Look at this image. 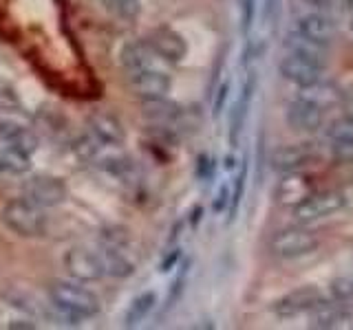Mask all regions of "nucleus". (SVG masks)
<instances>
[{"mask_svg":"<svg viewBox=\"0 0 353 330\" xmlns=\"http://www.w3.org/2000/svg\"><path fill=\"white\" fill-rule=\"evenodd\" d=\"M64 269L71 275L73 280L82 282V284H93L99 282L106 275L104 262L99 251H93L88 247H71L64 253Z\"/></svg>","mask_w":353,"mask_h":330,"instance_id":"obj_9","label":"nucleus"},{"mask_svg":"<svg viewBox=\"0 0 353 330\" xmlns=\"http://www.w3.org/2000/svg\"><path fill=\"white\" fill-rule=\"evenodd\" d=\"M345 3V9L349 11V14H353V0H342Z\"/></svg>","mask_w":353,"mask_h":330,"instance_id":"obj_39","label":"nucleus"},{"mask_svg":"<svg viewBox=\"0 0 353 330\" xmlns=\"http://www.w3.org/2000/svg\"><path fill=\"white\" fill-rule=\"evenodd\" d=\"M256 71L254 69H248L245 73V80H243V86H241V95L234 104V110H232V117H230V146L236 148L239 146V137L243 132V126H245V119H248V113L252 108V99H254V93H256Z\"/></svg>","mask_w":353,"mask_h":330,"instance_id":"obj_16","label":"nucleus"},{"mask_svg":"<svg viewBox=\"0 0 353 330\" xmlns=\"http://www.w3.org/2000/svg\"><path fill=\"white\" fill-rule=\"evenodd\" d=\"M303 3L314 9V11H325V14H329L331 9H334V0H303Z\"/></svg>","mask_w":353,"mask_h":330,"instance_id":"obj_37","label":"nucleus"},{"mask_svg":"<svg viewBox=\"0 0 353 330\" xmlns=\"http://www.w3.org/2000/svg\"><path fill=\"white\" fill-rule=\"evenodd\" d=\"M150 51L154 53V58H159L168 64H179L185 60L188 55V42L179 31H174L172 27H154L146 38Z\"/></svg>","mask_w":353,"mask_h":330,"instance_id":"obj_11","label":"nucleus"},{"mask_svg":"<svg viewBox=\"0 0 353 330\" xmlns=\"http://www.w3.org/2000/svg\"><path fill=\"white\" fill-rule=\"evenodd\" d=\"M294 36L303 38L305 42L320 49H329L336 40V22L325 11L309 9L294 20Z\"/></svg>","mask_w":353,"mask_h":330,"instance_id":"obj_8","label":"nucleus"},{"mask_svg":"<svg viewBox=\"0 0 353 330\" xmlns=\"http://www.w3.org/2000/svg\"><path fill=\"white\" fill-rule=\"evenodd\" d=\"M349 319V313L342 308L340 304H320L316 311H314V319H312V328H320V330H327V328H340L345 326V322Z\"/></svg>","mask_w":353,"mask_h":330,"instance_id":"obj_23","label":"nucleus"},{"mask_svg":"<svg viewBox=\"0 0 353 330\" xmlns=\"http://www.w3.org/2000/svg\"><path fill=\"white\" fill-rule=\"evenodd\" d=\"M228 97H230V80L221 82L216 86V95L212 99V117H221V113L225 110V104H228Z\"/></svg>","mask_w":353,"mask_h":330,"instance_id":"obj_33","label":"nucleus"},{"mask_svg":"<svg viewBox=\"0 0 353 330\" xmlns=\"http://www.w3.org/2000/svg\"><path fill=\"white\" fill-rule=\"evenodd\" d=\"M157 308V293L154 291H143L139 295L132 297V302L128 304L126 313H124V326L126 328H135L141 322H146L150 313Z\"/></svg>","mask_w":353,"mask_h":330,"instance_id":"obj_22","label":"nucleus"},{"mask_svg":"<svg viewBox=\"0 0 353 330\" xmlns=\"http://www.w3.org/2000/svg\"><path fill=\"white\" fill-rule=\"evenodd\" d=\"M320 249V238L305 225L283 227L270 238V251L279 260H301Z\"/></svg>","mask_w":353,"mask_h":330,"instance_id":"obj_4","label":"nucleus"},{"mask_svg":"<svg viewBox=\"0 0 353 330\" xmlns=\"http://www.w3.org/2000/svg\"><path fill=\"white\" fill-rule=\"evenodd\" d=\"M279 73L283 80L298 88H312L325 80L327 58L325 49L314 47L303 38H290L285 42V53L279 62Z\"/></svg>","mask_w":353,"mask_h":330,"instance_id":"obj_1","label":"nucleus"},{"mask_svg":"<svg viewBox=\"0 0 353 330\" xmlns=\"http://www.w3.org/2000/svg\"><path fill=\"white\" fill-rule=\"evenodd\" d=\"M349 31L353 33V14H351V20H349Z\"/></svg>","mask_w":353,"mask_h":330,"instance_id":"obj_40","label":"nucleus"},{"mask_svg":"<svg viewBox=\"0 0 353 330\" xmlns=\"http://www.w3.org/2000/svg\"><path fill=\"white\" fill-rule=\"evenodd\" d=\"M325 302V295L318 286H301L290 293H285L272 304V313L279 319H294L305 313H314Z\"/></svg>","mask_w":353,"mask_h":330,"instance_id":"obj_10","label":"nucleus"},{"mask_svg":"<svg viewBox=\"0 0 353 330\" xmlns=\"http://www.w3.org/2000/svg\"><path fill=\"white\" fill-rule=\"evenodd\" d=\"M99 172H104L110 179L119 183H130L137 179V165L130 157L124 154H108V157H97L95 159Z\"/></svg>","mask_w":353,"mask_h":330,"instance_id":"obj_20","label":"nucleus"},{"mask_svg":"<svg viewBox=\"0 0 353 330\" xmlns=\"http://www.w3.org/2000/svg\"><path fill=\"white\" fill-rule=\"evenodd\" d=\"M154 60V53L150 51L146 40H130L119 49V66L124 73H132L143 66H150Z\"/></svg>","mask_w":353,"mask_h":330,"instance_id":"obj_19","label":"nucleus"},{"mask_svg":"<svg viewBox=\"0 0 353 330\" xmlns=\"http://www.w3.org/2000/svg\"><path fill=\"white\" fill-rule=\"evenodd\" d=\"M51 306L58 311L60 317L66 319V324H82L84 319H93L102 311L97 293L82 286L77 280H55L47 289Z\"/></svg>","mask_w":353,"mask_h":330,"instance_id":"obj_2","label":"nucleus"},{"mask_svg":"<svg viewBox=\"0 0 353 330\" xmlns=\"http://www.w3.org/2000/svg\"><path fill=\"white\" fill-rule=\"evenodd\" d=\"M88 132L102 143L104 148H117L126 141V130L124 124L119 121L117 115L108 113V110H95L86 119Z\"/></svg>","mask_w":353,"mask_h":330,"instance_id":"obj_15","label":"nucleus"},{"mask_svg":"<svg viewBox=\"0 0 353 330\" xmlns=\"http://www.w3.org/2000/svg\"><path fill=\"white\" fill-rule=\"evenodd\" d=\"M212 172H214V163L210 159V154H201V157L196 159V176L201 181H208V179H212Z\"/></svg>","mask_w":353,"mask_h":330,"instance_id":"obj_36","label":"nucleus"},{"mask_svg":"<svg viewBox=\"0 0 353 330\" xmlns=\"http://www.w3.org/2000/svg\"><path fill=\"white\" fill-rule=\"evenodd\" d=\"M99 256H102L104 262V269L106 275L115 280H126L135 273V262L128 258L126 249H117V247H110V245H102L99 247Z\"/></svg>","mask_w":353,"mask_h":330,"instance_id":"obj_21","label":"nucleus"},{"mask_svg":"<svg viewBox=\"0 0 353 330\" xmlns=\"http://www.w3.org/2000/svg\"><path fill=\"white\" fill-rule=\"evenodd\" d=\"M327 110L316 99L305 95L303 91L292 97L285 106V121L292 130L298 132H318L325 126Z\"/></svg>","mask_w":353,"mask_h":330,"instance_id":"obj_6","label":"nucleus"},{"mask_svg":"<svg viewBox=\"0 0 353 330\" xmlns=\"http://www.w3.org/2000/svg\"><path fill=\"white\" fill-rule=\"evenodd\" d=\"M99 242H102V245L117 247V249H128L130 247V236H128V231L124 227L110 225V227L102 229V234H99Z\"/></svg>","mask_w":353,"mask_h":330,"instance_id":"obj_29","label":"nucleus"},{"mask_svg":"<svg viewBox=\"0 0 353 330\" xmlns=\"http://www.w3.org/2000/svg\"><path fill=\"white\" fill-rule=\"evenodd\" d=\"M312 192H316L312 174H307L305 170L283 172L281 181L276 183V187H274V198H276V203H279V205L294 209L296 205H301Z\"/></svg>","mask_w":353,"mask_h":330,"instance_id":"obj_13","label":"nucleus"},{"mask_svg":"<svg viewBox=\"0 0 353 330\" xmlns=\"http://www.w3.org/2000/svg\"><path fill=\"white\" fill-rule=\"evenodd\" d=\"M106 14L115 16L124 22L137 20L141 14V0H99Z\"/></svg>","mask_w":353,"mask_h":330,"instance_id":"obj_24","label":"nucleus"},{"mask_svg":"<svg viewBox=\"0 0 353 330\" xmlns=\"http://www.w3.org/2000/svg\"><path fill=\"white\" fill-rule=\"evenodd\" d=\"M347 207V196L340 190H316L301 205L292 209V216L298 225H312L318 220L334 218Z\"/></svg>","mask_w":353,"mask_h":330,"instance_id":"obj_5","label":"nucleus"},{"mask_svg":"<svg viewBox=\"0 0 353 330\" xmlns=\"http://www.w3.org/2000/svg\"><path fill=\"white\" fill-rule=\"evenodd\" d=\"M318 159L314 143H285V146L274 148L272 152V168L276 172H296L309 168Z\"/></svg>","mask_w":353,"mask_h":330,"instance_id":"obj_14","label":"nucleus"},{"mask_svg":"<svg viewBox=\"0 0 353 330\" xmlns=\"http://www.w3.org/2000/svg\"><path fill=\"white\" fill-rule=\"evenodd\" d=\"M102 148L104 146L91 135V132H84V135H80L73 141V154L82 161H95Z\"/></svg>","mask_w":353,"mask_h":330,"instance_id":"obj_25","label":"nucleus"},{"mask_svg":"<svg viewBox=\"0 0 353 330\" xmlns=\"http://www.w3.org/2000/svg\"><path fill=\"white\" fill-rule=\"evenodd\" d=\"M329 293L340 304L351 302L353 300V275H342V278H336L329 286Z\"/></svg>","mask_w":353,"mask_h":330,"instance_id":"obj_30","label":"nucleus"},{"mask_svg":"<svg viewBox=\"0 0 353 330\" xmlns=\"http://www.w3.org/2000/svg\"><path fill=\"white\" fill-rule=\"evenodd\" d=\"M327 139L331 141H347L353 139V113L340 117L336 121H331L327 128Z\"/></svg>","mask_w":353,"mask_h":330,"instance_id":"obj_28","label":"nucleus"},{"mask_svg":"<svg viewBox=\"0 0 353 330\" xmlns=\"http://www.w3.org/2000/svg\"><path fill=\"white\" fill-rule=\"evenodd\" d=\"M181 249L179 247H174V249H170L168 253H165V258L159 262V273H170L172 269H176V264L181 262Z\"/></svg>","mask_w":353,"mask_h":330,"instance_id":"obj_35","label":"nucleus"},{"mask_svg":"<svg viewBox=\"0 0 353 330\" xmlns=\"http://www.w3.org/2000/svg\"><path fill=\"white\" fill-rule=\"evenodd\" d=\"M188 275H190V260H185L181 267H179V273H176V278L172 280L170 284V293H168V300H165V311H170V308L181 300V295L185 291V284H188Z\"/></svg>","mask_w":353,"mask_h":330,"instance_id":"obj_27","label":"nucleus"},{"mask_svg":"<svg viewBox=\"0 0 353 330\" xmlns=\"http://www.w3.org/2000/svg\"><path fill=\"white\" fill-rule=\"evenodd\" d=\"M9 328L11 330H33L36 324H33L31 319H14V322H9Z\"/></svg>","mask_w":353,"mask_h":330,"instance_id":"obj_38","label":"nucleus"},{"mask_svg":"<svg viewBox=\"0 0 353 330\" xmlns=\"http://www.w3.org/2000/svg\"><path fill=\"white\" fill-rule=\"evenodd\" d=\"M245 181H248V159L241 161V170L236 174V181L232 185V201H230V207H228V223L236 218V212H239V205L243 201V194H245Z\"/></svg>","mask_w":353,"mask_h":330,"instance_id":"obj_26","label":"nucleus"},{"mask_svg":"<svg viewBox=\"0 0 353 330\" xmlns=\"http://www.w3.org/2000/svg\"><path fill=\"white\" fill-rule=\"evenodd\" d=\"M331 159L340 165H353V139L347 141H331L329 146Z\"/></svg>","mask_w":353,"mask_h":330,"instance_id":"obj_31","label":"nucleus"},{"mask_svg":"<svg viewBox=\"0 0 353 330\" xmlns=\"http://www.w3.org/2000/svg\"><path fill=\"white\" fill-rule=\"evenodd\" d=\"M141 113L150 124L157 126H174L176 121L183 117V108L179 104H174L165 97H154V99H143Z\"/></svg>","mask_w":353,"mask_h":330,"instance_id":"obj_18","label":"nucleus"},{"mask_svg":"<svg viewBox=\"0 0 353 330\" xmlns=\"http://www.w3.org/2000/svg\"><path fill=\"white\" fill-rule=\"evenodd\" d=\"M256 3L259 0H241V29L245 38L250 36L254 20H256Z\"/></svg>","mask_w":353,"mask_h":330,"instance_id":"obj_32","label":"nucleus"},{"mask_svg":"<svg viewBox=\"0 0 353 330\" xmlns=\"http://www.w3.org/2000/svg\"><path fill=\"white\" fill-rule=\"evenodd\" d=\"M0 143L27 159H31L33 152L38 150V137L25 126L7 119H0Z\"/></svg>","mask_w":353,"mask_h":330,"instance_id":"obj_17","label":"nucleus"},{"mask_svg":"<svg viewBox=\"0 0 353 330\" xmlns=\"http://www.w3.org/2000/svg\"><path fill=\"white\" fill-rule=\"evenodd\" d=\"M230 201H232V185L223 183V185L219 187V192H216V198H214L212 209H214L216 214H223L225 209L230 207Z\"/></svg>","mask_w":353,"mask_h":330,"instance_id":"obj_34","label":"nucleus"},{"mask_svg":"<svg viewBox=\"0 0 353 330\" xmlns=\"http://www.w3.org/2000/svg\"><path fill=\"white\" fill-rule=\"evenodd\" d=\"M0 220L9 231H14L20 238H42L49 231V216L44 214L40 205L27 201L25 196L9 198L0 207Z\"/></svg>","mask_w":353,"mask_h":330,"instance_id":"obj_3","label":"nucleus"},{"mask_svg":"<svg viewBox=\"0 0 353 330\" xmlns=\"http://www.w3.org/2000/svg\"><path fill=\"white\" fill-rule=\"evenodd\" d=\"M22 196L27 201L40 205L42 209L58 207L66 201L69 196V187L58 176L49 174H33L29 179L22 181Z\"/></svg>","mask_w":353,"mask_h":330,"instance_id":"obj_7","label":"nucleus"},{"mask_svg":"<svg viewBox=\"0 0 353 330\" xmlns=\"http://www.w3.org/2000/svg\"><path fill=\"white\" fill-rule=\"evenodd\" d=\"M126 80H128V86L132 88V93L139 95L141 99L165 97L172 88V77L165 71L157 69L154 64L126 73Z\"/></svg>","mask_w":353,"mask_h":330,"instance_id":"obj_12","label":"nucleus"}]
</instances>
